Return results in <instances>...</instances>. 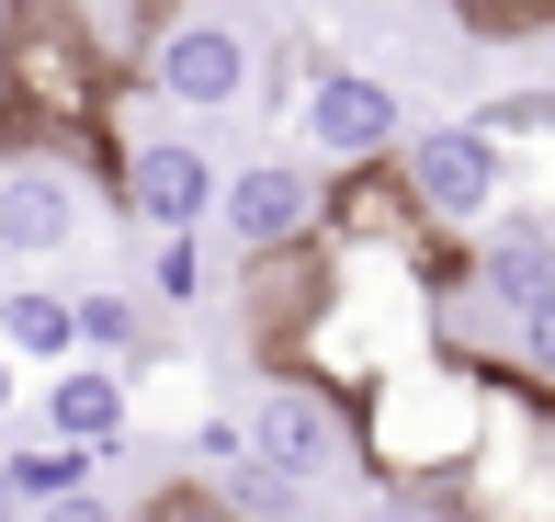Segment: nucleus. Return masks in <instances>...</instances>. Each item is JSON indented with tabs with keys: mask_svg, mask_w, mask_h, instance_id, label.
<instances>
[{
	"mask_svg": "<svg viewBox=\"0 0 555 522\" xmlns=\"http://www.w3.org/2000/svg\"><path fill=\"white\" fill-rule=\"evenodd\" d=\"M488 375L499 364H465V353H431L409 375H386L374 397H351V478L363 488H442L476 466L488 443Z\"/></svg>",
	"mask_w": 555,
	"mask_h": 522,
	"instance_id": "obj_1",
	"label": "nucleus"
},
{
	"mask_svg": "<svg viewBox=\"0 0 555 522\" xmlns=\"http://www.w3.org/2000/svg\"><path fill=\"white\" fill-rule=\"evenodd\" d=\"M442 500L476 511V522H555V386L499 364L488 375V443H476V466Z\"/></svg>",
	"mask_w": 555,
	"mask_h": 522,
	"instance_id": "obj_2",
	"label": "nucleus"
},
{
	"mask_svg": "<svg viewBox=\"0 0 555 522\" xmlns=\"http://www.w3.org/2000/svg\"><path fill=\"white\" fill-rule=\"evenodd\" d=\"M397 182L420 193V216H431L442 239H476L511 205V160H499V137L476 126V114H420V126L397 137Z\"/></svg>",
	"mask_w": 555,
	"mask_h": 522,
	"instance_id": "obj_3",
	"label": "nucleus"
},
{
	"mask_svg": "<svg viewBox=\"0 0 555 522\" xmlns=\"http://www.w3.org/2000/svg\"><path fill=\"white\" fill-rule=\"evenodd\" d=\"M137 91L170 103V114H238L249 91H261V35H249L238 12H170L159 46H147V68H137Z\"/></svg>",
	"mask_w": 555,
	"mask_h": 522,
	"instance_id": "obj_4",
	"label": "nucleus"
},
{
	"mask_svg": "<svg viewBox=\"0 0 555 522\" xmlns=\"http://www.w3.org/2000/svg\"><path fill=\"white\" fill-rule=\"evenodd\" d=\"M284 126L307 137V160H318V170H363V160H397V137H409L420 114H409V91H397L386 68L330 58L307 91H295V114H284Z\"/></svg>",
	"mask_w": 555,
	"mask_h": 522,
	"instance_id": "obj_5",
	"label": "nucleus"
},
{
	"mask_svg": "<svg viewBox=\"0 0 555 522\" xmlns=\"http://www.w3.org/2000/svg\"><path fill=\"white\" fill-rule=\"evenodd\" d=\"M238 420H249V455H261L272 478H295V488L351 478V409H340L330 386H307V375H261Z\"/></svg>",
	"mask_w": 555,
	"mask_h": 522,
	"instance_id": "obj_6",
	"label": "nucleus"
},
{
	"mask_svg": "<svg viewBox=\"0 0 555 522\" xmlns=\"http://www.w3.org/2000/svg\"><path fill=\"white\" fill-rule=\"evenodd\" d=\"M318 216H330V170L318 160H249V170H227V193H216V228H227L238 262L318 251Z\"/></svg>",
	"mask_w": 555,
	"mask_h": 522,
	"instance_id": "obj_7",
	"label": "nucleus"
},
{
	"mask_svg": "<svg viewBox=\"0 0 555 522\" xmlns=\"http://www.w3.org/2000/svg\"><path fill=\"white\" fill-rule=\"evenodd\" d=\"M91 205H103V182H91L80 160H0V251H12V262L80 251Z\"/></svg>",
	"mask_w": 555,
	"mask_h": 522,
	"instance_id": "obj_8",
	"label": "nucleus"
},
{
	"mask_svg": "<svg viewBox=\"0 0 555 522\" xmlns=\"http://www.w3.org/2000/svg\"><path fill=\"white\" fill-rule=\"evenodd\" d=\"M35 420H46V443H80V455H125V432H137V375L125 364H57L35 397Z\"/></svg>",
	"mask_w": 555,
	"mask_h": 522,
	"instance_id": "obj_9",
	"label": "nucleus"
},
{
	"mask_svg": "<svg viewBox=\"0 0 555 522\" xmlns=\"http://www.w3.org/2000/svg\"><path fill=\"white\" fill-rule=\"evenodd\" d=\"M68 307H80V353H91V364H125V375H147V364L170 353L159 318H147V295H125V284H80Z\"/></svg>",
	"mask_w": 555,
	"mask_h": 522,
	"instance_id": "obj_10",
	"label": "nucleus"
},
{
	"mask_svg": "<svg viewBox=\"0 0 555 522\" xmlns=\"http://www.w3.org/2000/svg\"><path fill=\"white\" fill-rule=\"evenodd\" d=\"M0 353H12V364H46V375L80 364V307H68L57 284H12V295H0Z\"/></svg>",
	"mask_w": 555,
	"mask_h": 522,
	"instance_id": "obj_11",
	"label": "nucleus"
},
{
	"mask_svg": "<svg viewBox=\"0 0 555 522\" xmlns=\"http://www.w3.org/2000/svg\"><path fill=\"white\" fill-rule=\"evenodd\" d=\"M0 466H12L23 511H35V500H80V488L103 478V455H80V443H0Z\"/></svg>",
	"mask_w": 555,
	"mask_h": 522,
	"instance_id": "obj_12",
	"label": "nucleus"
},
{
	"mask_svg": "<svg viewBox=\"0 0 555 522\" xmlns=\"http://www.w3.org/2000/svg\"><path fill=\"white\" fill-rule=\"evenodd\" d=\"M147 284H159V307H193V295H205V228L193 239H147Z\"/></svg>",
	"mask_w": 555,
	"mask_h": 522,
	"instance_id": "obj_13",
	"label": "nucleus"
},
{
	"mask_svg": "<svg viewBox=\"0 0 555 522\" xmlns=\"http://www.w3.org/2000/svg\"><path fill=\"white\" fill-rule=\"evenodd\" d=\"M137 522H238V511H227L205 478H159V488L137 500Z\"/></svg>",
	"mask_w": 555,
	"mask_h": 522,
	"instance_id": "obj_14",
	"label": "nucleus"
},
{
	"mask_svg": "<svg viewBox=\"0 0 555 522\" xmlns=\"http://www.w3.org/2000/svg\"><path fill=\"white\" fill-rule=\"evenodd\" d=\"M511 364H521V375H533V386H555V307H533V318H521Z\"/></svg>",
	"mask_w": 555,
	"mask_h": 522,
	"instance_id": "obj_15",
	"label": "nucleus"
},
{
	"mask_svg": "<svg viewBox=\"0 0 555 522\" xmlns=\"http://www.w3.org/2000/svg\"><path fill=\"white\" fill-rule=\"evenodd\" d=\"M351 522H442V500H431V488H374Z\"/></svg>",
	"mask_w": 555,
	"mask_h": 522,
	"instance_id": "obj_16",
	"label": "nucleus"
},
{
	"mask_svg": "<svg viewBox=\"0 0 555 522\" xmlns=\"http://www.w3.org/2000/svg\"><path fill=\"white\" fill-rule=\"evenodd\" d=\"M23 522H137L125 500H103V488H80V500H35Z\"/></svg>",
	"mask_w": 555,
	"mask_h": 522,
	"instance_id": "obj_17",
	"label": "nucleus"
},
{
	"mask_svg": "<svg viewBox=\"0 0 555 522\" xmlns=\"http://www.w3.org/2000/svg\"><path fill=\"white\" fill-rule=\"evenodd\" d=\"M12 409H23V364L0 353V420H12Z\"/></svg>",
	"mask_w": 555,
	"mask_h": 522,
	"instance_id": "obj_18",
	"label": "nucleus"
},
{
	"mask_svg": "<svg viewBox=\"0 0 555 522\" xmlns=\"http://www.w3.org/2000/svg\"><path fill=\"white\" fill-rule=\"evenodd\" d=\"M0 522H23V488H12V466H0Z\"/></svg>",
	"mask_w": 555,
	"mask_h": 522,
	"instance_id": "obj_19",
	"label": "nucleus"
},
{
	"mask_svg": "<svg viewBox=\"0 0 555 522\" xmlns=\"http://www.w3.org/2000/svg\"><path fill=\"white\" fill-rule=\"evenodd\" d=\"M442 522H476V511H453V500H442Z\"/></svg>",
	"mask_w": 555,
	"mask_h": 522,
	"instance_id": "obj_20",
	"label": "nucleus"
}]
</instances>
